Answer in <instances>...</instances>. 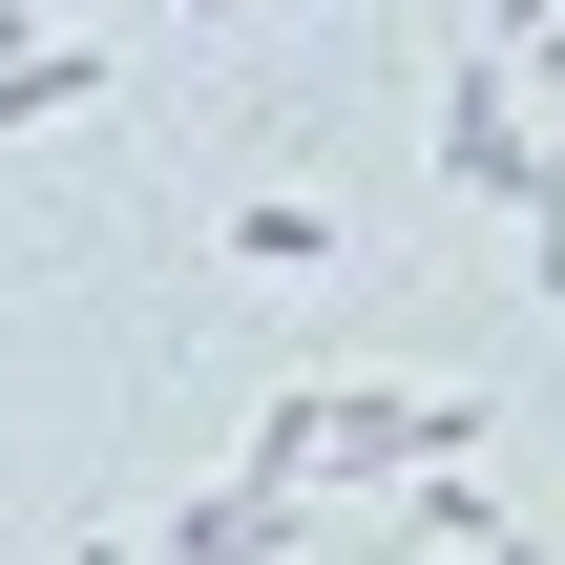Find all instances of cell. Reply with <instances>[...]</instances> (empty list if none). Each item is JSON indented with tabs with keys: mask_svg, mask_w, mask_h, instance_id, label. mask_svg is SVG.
<instances>
[{
	"mask_svg": "<svg viewBox=\"0 0 565 565\" xmlns=\"http://www.w3.org/2000/svg\"><path fill=\"white\" fill-rule=\"evenodd\" d=\"M440 440H482V419H461V398H398V377L273 398V482H398V461H440Z\"/></svg>",
	"mask_w": 565,
	"mask_h": 565,
	"instance_id": "1",
	"label": "cell"
}]
</instances>
